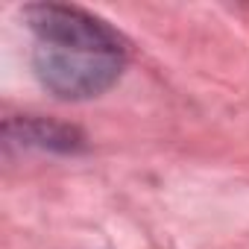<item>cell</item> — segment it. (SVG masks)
Returning a JSON list of instances; mask_svg holds the SVG:
<instances>
[{"mask_svg":"<svg viewBox=\"0 0 249 249\" xmlns=\"http://www.w3.org/2000/svg\"><path fill=\"white\" fill-rule=\"evenodd\" d=\"M126 59L88 50H65L38 44L33 50V71L38 82L59 100H91L106 94L123 73Z\"/></svg>","mask_w":249,"mask_h":249,"instance_id":"1","label":"cell"},{"mask_svg":"<svg viewBox=\"0 0 249 249\" xmlns=\"http://www.w3.org/2000/svg\"><path fill=\"white\" fill-rule=\"evenodd\" d=\"M24 21L47 47L65 50H88V53H108V56H129V41L103 18L65 3H30L24 6Z\"/></svg>","mask_w":249,"mask_h":249,"instance_id":"2","label":"cell"},{"mask_svg":"<svg viewBox=\"0 0 249 249\" xmlns=\"http://www.w3.org/2000/svg\"><path fill=\"white\" fill-rule=\"evenodd\" d=\"M6 138L27 144V147H38V150H56V153H76L82 150V135L73 126L56 120H44V117H21V120H6Z\"/></svg>","mask_w":249,"mask_h":249,"instance_id":"3","label":"cell"}]
</instances>
